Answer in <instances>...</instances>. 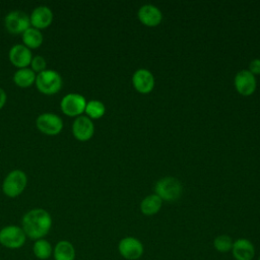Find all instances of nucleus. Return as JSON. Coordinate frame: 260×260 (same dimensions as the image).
I'll list each match as a JSON object with an SVG mask.
<instances>
[{"label": "nucleus", "instance_id": "a211bd4d", "mask_svg": "<svg viewBox=\"0 0 260 260\" xmlns=\"http://www.w3.org/2000/svg\"><path fill=\"white\" fill-rule=\"evenodd\" d=\"M162 205V200L155 194L146 196L140 203V210L144 215L150 216L156 214Z\"/></svg>", "mask_w": 260, "mask_h": 260}, {"label": "nucleus", "instance_id": "1a4fd4ad", "mask_svg": "<svg viewBox=\"0 0 260 260\" xmlns=\"http://www.w3.org/2000/svg\"><path fill=\"white\" fill-rule=\"evenodd\" d=\"M36 125L44 134L57 135L63 128V121L54 113H44L37 118Z\"/></svg>", "mask_w": 260, "mask_h": 260}, {"label": "nucleus", "instance_id": "aec40b11", "mask_svg": "<svg viewBox=\"0 0 260 260\" xmlns=\"http://www.w3.org/2000/svg\"><path fill=\"white\" fill-rule=\"evenodd\" d=\"M21 35H22L23 45L29 50L39 48L43 43L42 32L40 31V29H37L35 27H28Z\"/></svg>", "mask_w": 260, "mask_h": 260}, {"label": "nucleus", "instance_id": "bb28decb", "mask_svg": "<svg viewBox=\"0 0 260 260\" xmlns=\"http://www.w3.org/2000/svg\"><path fill=\"white\" fill-rule=\"evenodd\" d=\"M258 260H260V256H259V258H258Z\"/></svg>", "mask_w": 260, "mask_h": 260}, {"label": "nucleus", "instance_id": "0eeeda50", "mask_svg": "<svg viewBox=\"0 0 260 260\" xmlns=\"http://www.w3.org/2000/svg\"><path fill=\"white\" fill-rule=\"evenodd\" d=\"M62 112L69 117H79L85 111V98L79 93H68L60 103Z\"/></svg>", "mask_w": 260, "mask_h": 260}, {"label": "nucleus", "instance_id": "a878e982", "mask_svg": "<svg viewBox=\"0 0 260 260\" xmlns=\"http://www.w3.org/2000/svg\"><path fill=\"white\" fill-rule=\"evenodd\" d=\"M6 100H7L6 92L4 91L3 88L0 87V110L4 107V105H5V103H6Z\"/></svg>", "mask_w": 260, "mask_h": 260}, {"label": "nucleus", "instance_id": "412c9836", "mask_svg": "<svg viewBox=\"0 0 260 260\" xmlns=\"http://www.w3.org/2000/svg\"><path fill=\"white\" fill-rule=\"evenodd\" d=\"M32 251H34L35 256L38 259L46 260L51 256V254L53 252V249H52L51 244L47 240L40 239V240H37L35 242L34 247H32Z\"/></svg>", "mask_w": 260, "mask_h": 260}, {"label": "nucleus", "instance_id": "ddd939ff", "mask_svg": "<svg viewBox=\"0 0 260 260\" xmlns=\"http://www.w3.org/2000/svg\"><path fill=\"white\" fill-rule=\"evenodd\" d=\"M134 88L140 93H148L154 87V77L147 69H138L132 76Z\"/></svg>", "mask_w": 260, "mask_h": 260}, {"label": "nucleus", "instance_id": "5701e85b", "mask_svg": "<svg viewBox=\"0 0 260 260\" xmlns=\"http://www.w3.org/2000/svg\"><path fill=\"white\" fill-rule=\"evenodd\" d=\"M233 239L228 235H219L213 240L214 249L220 253L230 252L233 248Z\"/></svg>", "mask_w": 260, "mask_h": 260}, {"label": "nucleus", "instance_id": "b1692460", "mask_svg": "<svg viewBox=\"0 0 260 260\" xmlns=\"http://www.w3.org/2000/svg\"><path fill=\"white\" fill-rule=\"evenodd\" d=\"M46 66H47V62L45 60V58L43 56L37 55L35 57H32L31 62H30V69L36 73H40L44 70H46Z\"/></svg>", "mask_w": 260, "mask_h": 260}, {"label": "nucleus", "instance_id": "dca6fc26", "mask_svg": "<svg viewBox=\"0 0 260 260\" xmlns=\"http://www.w3.org/2000/svg\"><path fill=\"white\" fill-rule=\"evenodd\" d=\"M30 24L37 29L48 27L53 21V12L48 6L36 7L29 15Z\"/></svg>", "mask_w": 260, "mask_h": 260}, {"label": "nucleus", "instance_id": "9b49d317", "mask_svg": "<svg viewBox=\"0 0 260 260\" xmlns=\"http://www.w3.org/2000/svg\"><path fill=\"white\" fill-rule=\"evenodd\" d=\"M72 133L79 141L89 140L94 133V125L87 116L77 117L72 124Z\"/></svg>", "mask_w": 260, "mask_h": 260}, {"label": "nucleus", "instance_id": "2eb2a0df", "mask_svg": "<svg viewBox=\"0 0 260 260\" xmlns=\"http://www.w3.org/2000/svg\"><path fill=\"white\" fill-rule=\"evenodd\" d=\"M137 15H138L139 21L142 24L150 27L158 25L162 19V14L160 10L156 6L151 4H146L141 6L138 10Z\"/></svg>", "mask_w": 260, "mask_h": 260}, {"label": "nucleus", "instance_id": "423d86ee", "mask_svg": "<svg viewBox=\"0 0 260 260\" xmlns=\"http://www.w3.org/2000/svg\"><path fill=\"white\" fill-rule=\"evenodd\" d=\"M118 251L120 255L127 260H137L144 253L142 242L134 237H125L120 240L118 244Z\"/></svg>", "mask_w": 260, "mask_h": 260}, {"label": "nucleus", "instance_id": "4468645a", "mask_svg": "<svg viewBox=\"0 0 260 260\" xmlns=\"http://www.w3.org/2000/svg\"><path fill=\"white\" fill-rule=\"evenodd\" d=\"M231 251L236 260H253L256 253L253 243L246 238H240L234 241Z\"/></svg>", "mask_w": 260, "mask_h": 260}, {"label": "nucleus", "instance_id": "7ed1b4c3", "mask_svg": "<svg viewBox=\"0 0 260 260\" xmlns=\"http://www.w3.org/2000/svg\"><path fill=\"white\" fill-rule=\"evenodd\" d=\"M36 85L39 91L44 94H55L62 87V78L57 71L46 69L38 73L36 77Z\"/></svg>", "mask_w": 260, "mask_h": 260}, {"label": "nucleus", "instance_id": "20e7f679", "mask_svg": "<svg viewBox=\"0 0 260 260\" xmlns=\"http://www.w3.org/2000/svg\"><path fill=\"white\" fill-rule=\"evenodd\" d=\"M26 175L20 170L11 171L4 179L2 184L3 193L8 197H17L26 187Z\"/></svg>", "mask_w": 260, "mask_h": 260}, {"label": "nucleus", "instance_id": "f257e3e1", "mask_svg": "<svg viewBox=\"0 0 260 260\" xmlns=\"http://www.w3.org/2000/svg\"><path fill=\"white\" fill-rule=\"evenodd\" d=\"M52 217L43 208H35L27 211L21 220V229L26 237L32 240L43 239L51 230Z\"/></svg>", "mask_w": 260, "mask_h": 260}, {"label": "nucleus", "instance_id": "39448f33", "mask_svg": "<svg viewBox=\"0 0 260 260\" xmlns=\"http://www.w3.org/2000/svg\"><path fill=\"white\" fill-rule=\"evenodd\" d=\"M26 236L17 225H7L0 230V244L8 249H18L25 243Z\"/></svg>", "mask_w": 260, "mask_h": 260}, {"label": "nucleus", "instance_id": "9d476101", "mask_svg": "<svg viewBox=\"0 0 260 260\" xmlns=\"http://www.w3.org/2000/svg\"><path fill=\"white\" fill-rule=\"evenodd\" d=\"M256 78L248 69L239 71L235 76V87L237 91L244 95H251L256 89Z\"/></svg>", "mask_w": 260, "mask_h": 260}, {"label": "nucleus", "instance_id": "4be33fe9", "mask_svg": "<svg viewBox=\"0 0 260 260\" xmlns=\"http://www.w3.org/2000/svg\"><path fill=\"white\" fill-rule=\"evenodd\" d=\"M89 119H100L102 118L106 113V107L105 105L96 100L89 101L86 103L85 111H84Z\"/></svg>", "mask_w": 260, "mask_h": 260}, {"label": "nucleus", "instance_id": "f8f14e48", "mask_svg": "<svg viewBox=\"0 0 260 260\" xmlns=\"http://www.w3.org/2000/svg\"><path fill=\"white\" fill-rule=\"evenodd\" d=\"M9 60L17 68H26L30 65L32 54L31 51L24 45L17 44L14 45L9 51Z\"/></svg>", "mask_w": 260, "mask_h": 260}, {"label": "nucleus", "instance_id": "6e6552de", "mask_svg": "<svg viewBox=\"0 0 260 260\" xmlns=\"http://www.w3.org/2000/svg\"><path fill=\"white\" fill-rule=\"evenodd\" d=\"M6 29L11 34H22L30 27L29 16L20 10L9 12L4 19Z\"/></svg>", "mask_w": 260, "mask_h": 260}, {"label": "nucleus", "instance_id": "393cba45", "mask_svg": "<svg viewBox=\"0 0 260 260\" xmlns=\"http://www.w3.org/2000/svg\"><path fill=\"white\" fill-rule=\"evenodd\" d=\"M248 70L253 75H259L260 74V59H253L249 64Z\"/></svg>", "mask_w": 260, "mask_h": 260}, {"label": "nucleus", "instance_id": "f3484780", "mask_svg": "<svg viewBox=\"0 0 260 260\" xmlns=\"http://www.w3.org/2000/svg\"><path fill=\"white\" fill-rule=\"evenodd\" d=\"M53 255L55 260H74L75 259V249L74 246L66 240L59 241L54 250Z\"/></svg>", "mask_w": 260, "mask_h": 260}, {"label": "nucleus", "instance_id": "6ab92c4d", "mask_svg": "<svg viewBox=\"0 0 260 260\" xmlns=\"http://www.w3.org/2000/svg\"><path fill=\"white\" fill-rule=\"evenodd\" d=\"M36 73L30 68L18 69L13 75L14 83L19 87H28L36 82Z\"/></svg>", "mask_w": 260, "mask_h": 260}, {"label": "nucleus", "instance_id": "f03ea898", "mask_svg": "<svg viewBox=\"0 0 260 260\" xmlns=\"http://www.w3.org/2000/svg\"><path fill=\"white\" fill-rule=\"evenodd\" d=\"M183 188L180 181L174 177H164L154 186V194L165 201H176L180 198Z\"/></svg>", "mask_w": 260, "mask_h": 260}]
</instances>
